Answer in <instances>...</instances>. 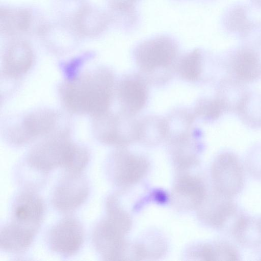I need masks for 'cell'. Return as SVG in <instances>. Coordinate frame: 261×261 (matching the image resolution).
<instances>
[{"label": "cell", "instance_id": "25", "mask_svg": "<svg viewBox=\"0 0 261 261\" xmlns=\"http://www.w3.org/2000/svg\"><path fill=\"white\" fill-rule=\"evenodd\" d=\"M1 30L7 35H15L25 31L29 27L31 15L26 10L1 9Z\"/></svg>", "mask_w": 261, "mask_h": 261}, {"label": "cell", "instance_id": "32", "mask_svg": "<svg viewBox=\"0 0 261 261\" xmlns=\"http://www.w3.org/2000/svg\"><path fill=\"white\" fill-rule=\"evenodd\" d=\"M252 7L261 10V0H250Z\"/></svg>", "mask_w": 261, "mask_h": 261}, {"label": "cell", "instance_id": "17", "mask_svg": "<svg viewBox=\"0 0 261 261\" xmlns=\"http://www.w3.org/2000/svg\"><path fill=\"white\" fill-rule=\"evenodd\" d=\"M36 234L10 221L1 229V249L10 253H23L32 245Z\"/></svg>", "mask_w": 261, "mask_h": 261}, {"label": "cell", "instance_id": "12", "mask_svg": "<svg viewBox=\"0 0 261 261\" xmlns=\"http://www.w3.org/2000/svg\"><path fill=\"white\" fill-rule=\"evenodd\" d=\"M198 216L206 225L217 229L224 228L231 222L234 223L240 215L232 198L221 194L213 188L197 208Z\"/></svg>", "mask_w": 261, "mask_h": 261}, {"label": "cell", "instance_id": "20", "mask_svg": "<svg viewBox=\"0 0 261 261\" xmlns=\"http://www.w3.org/2000/svg\"><path fill=\"white\" fill-rule=\"evenodd\" d=\"M195 116L184 108L171 112L164 118L166 139L170 145L182 141L191 135V129Z\"/></svg>", "mask_w": 261, "mask_h": 261}, {"label": "cell", "instance_id": "8", "mask_svg": "<svg viewBox=\"0 0 261 261\" xmlns=\"http://www.w3.org/2000/svg\"><path fill=\"white\" fill-rule=\"evenodd\" d=\"M64 172L54 188L51 204L58 212L67 213L76 210L85 202L90 187L83 172Z\"/></svg>", "mask_w": 261, "mask_h": 261}, {"label": "cell", "instance_id": "23", "mask_svg": "<svg viewBox=\"0 0 261 261\" xmlns=\"http://www.w3.org/2000/svg\"><path fill=\"white\" fill-rule=\"evenodd\" d=\"M166 139L164 119L157 116H147L138 120V140L147 146L159 144Z\"/></svg>", "mask_w": 261, "mask_h": 261}, {"label": "cell", "instance_id": "33", "mask_svg": "<svg viewBox=\"0 0 261 261\" xmlns=\"http://www.w3.org/2000/svg\"><path fill=\"white\" fill-rule=\"evenodd\" d=\"M203 1H212V0H203Z\"/></svg>", "mask_w": 261, "mask_h": 261}, {"label": "cell", "instance_id": "4", "mask_svg": "<svg viewBox=\"0 0 261 261\" xmlns=\"http://www.w3.org/2000/svg\"><path fill=\"white\" fill-rule=\"evenodd\" d=\"M79 145L64 137L50 139L33 147L24 161L32 167L46 174L58 167L66 170Z\"/></svg>", "mask_w": 261, "mask_h": 261}, {"label": "cell", "instance_id": "29", "mask_svg": "<svg viewBox=\"0 0 261 261\" xmlns=\"http://www.w3.org/2000/svg\"><path fill=\"white\" fill-rule=\"evenodd\" d=\"M114 20L124 31L129 32L138 24L139 16L135 6L111 8Z\"/></svg>", "mask_w": 261, "mask_h": 261}, {"label": "cell", "instance_id": "15", "mask_svg": "<svg viewBox=\"0 0 261 261\" xmlns=\"http://www.w3.org/2000/svg\"><path fill=\"white\" fill-rule=\"evenodd\" d=\"M146 83L138 74H128L120 80L117 95L123 112L134 115L144 108L148 98Z\"/></svg>", "mask_w": 261, "mask_h": 261}, {"label": "cell", "instance_id": "27", "mask_svg": "<svg viewBox=\"0 0 261 261\" xmlns=\"http://www.w3.org/2000/svg\"><path fill=\"white\" fill-rule=\"evenodd\" d=\"M48 174L36 170L24 161L16 169V177L18 183L24 190L35 191L42 187L46 183Z\"/></svg>", "mask_w": 261, "mask_h": 261}, {"label": "cell", "instance_id": "26", "mask_svg": "<svg viewBox=\"0 0 261 261\" xmlns=\"http://www.w3.org/2000/svg\"><path fill=\"white\" fill-rule=\"evenodd\" d=\"M237 114L247 127L261 128V92L250 91Z\"/></svg>", "mask_w": 261, "mask_h": 261}, {"label": "cell", "instance_id": "24", "mask_svg": "<svg viewBox=\"0 0 261 261\" xmlns=\"http://www.w3.org/2000/svg\"><path fill=\"white\" fill-rule=\"evenodd\" d=\"M204 65V53L201 49L196 48L181 57L177 62L176 70L182 79L195 82L201 78Z\"/></svg>", "mask_w": 261, "mask_h": 261}, {"label": "cell", "instance_id": "2", "mask_svg": "<svg viewBox=\"0 0 261 261\" xmlns=\"http://www.w3.org/2000/svg\"><path fill=\"white\" fill-rule=\"evenodd\" d=\"M179 47L172 37L162 34L148 38L134 48V59L147 82L160 84L168 81L176 70Z\"/></svg>", "mask_w": 261, "mask_h": 261}, {"label": "cell", "instance_id": "13", "mask_svg": "<svg viewBox=\"0 0 261 261\" xmlns=\"http://www.w3.org/2000/svg\"><path fill=\"white\" fill-rule=\"evenodd\" d=\"M45 211L44 201L36 192L24 190L17 195L12 202L11 221L37 233Z\"/></svg>", "mask_w": 261, "mask_h": 261}, {"label": "cell", "instance_id": "1", "mask_svg": "<svg viewBox=\"0 0 261 261\" xmlns=\"http://www.w3.org/2000/svg\"><path fill=\"white\" fill-rule=\"evenodd\" d=\"M114 84L110 71L98 69L70 80L62 89V97L71 111L97 116L107 112Z\"/></svg>", "mask_w": 261, "mask_h": 261}, {"label": "cell", "instance_id": "5", "mask_svg": "<svg viewBox=\"0 0 261 261\" xmlns=\"http://www.w3.org/2000/svg\"><path fill=\"white\" fill-rule=\"evenodd\" d=\"M95 128L102 143L123 147L138 140V120L124 112L96 116Z\"/></svg>", "mask_w": 261, "mask_h": 261}, {"label": "cell", "instance_id": "30", "mask_svg": "<svg viewBox=\"0 0 261 261\" xmlns=\"http://www.w3.org/2000/svg\"><path fill=\"white\" fill-rule=\"evenodd\" d=\"M246 167L252 176L261 179V143L256 144L249 151Z\"/></svg>", "mask_w": 261, "mask_h": 261}, {"label": "cell", "instance_id": "10", "mask_svg": "<svg viewBox=\"0 0 261 261\" xmlns=\"http://www.w3.org/2000/svg\"><path fill=\"white\" fill-rule=\"evenodd\" d=\"M251 8L243 4L230 6L222 17V25L229 34L239 38L245 45L261 40V19L253 15Z\"/></svg>", "mask_w": 261, "mask_h": 261}, {"label": "cell", "instance_id": "9", "mask_svg": "<svg viewBox=\"0 0 261 261\" xmlns=\"http://www.w3.org/2000/svg\"><path fill=\"white\" fill-rule=\"evenodd\" d=\"M84 231L80 220L66 216L54 224L47 235V244L53 252L65 257L74 255L82 248Z\"/></svg>", "mask_w": 261, "mask_h": 261}, {"label": "cell", "instance_id": "6", "mask_svg": "<svg viewBox=\"0 0 261 261\" xmlns=\"http://www.w3.org/2000/svg\"><path fill=\"white\" fill-rule=\"evenodd\" d=\"M211 175L213 188L227 196L233 198L244 188V167L232 152L223 151L216 157L212 165Z\"/></svg>", "mask_w": 261, "mask_h": 261}, {"label": "cell", "instance_id": "22", "mask_svg": "<svg viewBox=\"0 0 261 261\" xmlns=\"http://www.w3.org/2000/svg\"><path fill=\"white\" fill-rule=\"evenodd\" d=\"M110 17L105 12L92 7H85L77 14L75 25L84 35H96L106 29Z\"/></svg>", "mask_w": 261, "mask_h": 261}, {"label": "cell", "instance_id": "7", "mask_svg": "<svg viewBox=\"0 0 261 261\" xmlns=\"http://www.w3.org/2000/svg\"><path fill=\"white\" fill-rule=\"evenodd\" d=\"M106 168L107 175L113 184L125 188L136 184L146 175L149 163L142 155L121 149L110 155Z\"/></svg>", "mask_w": 261, "mask_h": 261}, {"label": "cell", "instance_id": "16", "mask_svg": "<svg viewBox=\"0 0 261 261\" xmlns=\"http://www.w3.org/2000/svg\"><path fill=\"white\" fill-rule=\"evenodd\" d=\"M56 122V114L50 110H40L26 116L20 126L14 129L10 141L14 145H23L39 136L49 132Z\"/></svg>", "mask_w": 261, "mask_h": 261}, {"label": "cell", "instance_id": "19", "mask_svg": "<svg viewBox=\"0 0 261 261\" xmlns=\"http://www.w3.org/2000/svg\"><path fill=\"white\" fill-rule=\"evenodd\" d=\"M33 60L30 46L23 41H16L10 45L5 54L4 71L12 77L20 76L29 70Z\"/></svg>", "mask_w": 261, "mask_h": 261}, {"label": "cell", "instance_id": "11", "mask_svg": "<svg viewBox=\"0 0 261 261\" xmlns=\"http://www.w3.org/2000/svg\"><path fill=\"white\" fill-rule=\"evenodd\" d=\"M228 75L244 84L261 78V56L257 49L243 45L228 51L222 63Z\"/></svg>", "mask_w": 261, "mask_h": 261}, {"label": "cell", "instance_id": "21", "mask_svg": "<svg viewBox=\"0 0 261 261\" xmlns=\"http://www.w3.org/2000/svg\"><path fill=\"white\" fill-rule=\"evenodd\" d=\"M231 232L237 242L245 247L261 246V219L240 215Z\"/></svg>", "mask_w": 261, "mask_h": 261}, {"label": "cell", "instance_id": "18", "mask_svg": "<svg viewBox=\"0 0 261 261\" xmlns=\"http://www.w3.org/2000/svg\"><path fill=\"white\" fill-rule=\"evenodd\" d=\"M245 84L229 76L219 81L215 97L225 112L238 113L250 92Z\"/></svg>", "mask_w": 261, "mask_h": 261}, {"label": "cell", "instance_id": "31", "mask_svg": "<svg viewBox=\"0 0 261 261\" xmlns=\"http://www.w3.org/2000/svg\"><path fill=\"white\" fill-rule=\"evenodd\" d=\"M110 8L135 6L139 0H108Z\"/></svg>", "mask_w": 261, "mask_h": 261}, {"label": "cell", "instance_id": "14", "mask_svg": "<svg viewBox=\"0 0 261 261\" xmlns=\"http://www.w3.org/2000/svg\"><path fill=\"white\" fill-rule=\"evenodd\" d=\"M207 193L205 184L201 178L194 175L182 173L174 184L171 200L174 206L180 210H197Z\"/></svg>", "mask_w": 261, "mask_h": 261}, {"label": "cell", "instance_id": "28", "mask_svg": "<svg viewBox=\"0 0 261 261\" xmlns=\"http://www.w3.org/2000/svg\"><path fill=\"white\" fill-rule=\"evenodd\" d=\"M225 111L219 101L214 98H203L196 104L194 115L204 121L211 122L219 119Z\"/></svg>", "mask_w": 261, "mask_h": 261}, {"label": "cell", "instance_id": "3", "mask_svg": "<svg viewBox=\"0 0 261 261\" xmlns=\"http://www.w3.org/2000/svg\"><path fill=\"white\" fill-rule=\"evenodd\" d=\"M132 224L106 216L95 226L92 242L95 250L104 260L129 259L130 246L125 239Z\"/></svg>", "mask_w": 261, "mask_h": 261}]
</instances>
